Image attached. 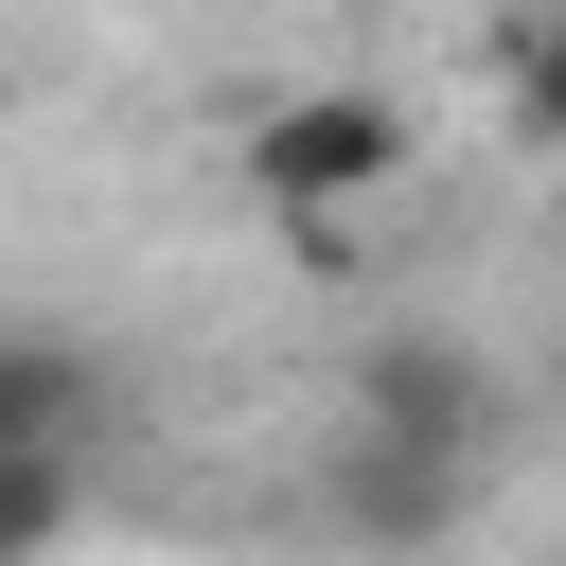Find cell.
<instances>
[{
  "instance_id": "obj_1",
  "label": "cell",
  "mask_w": 566,
  "mask_h": 566,
  "mask_svg": "<svg viewBox=\"0 0 566 566\" xmlns=\"http://www.w3.org/2000/svg\"><path fill=\"white\" fill-rule=\"evenodd\" d=\"M407 142H424V124H407L389 88H283V106L248 124V195H265V212H336V195H389Z\"/></svg>"
},
{
  "instance_id": "obj_4",
  "label": "cell",
  "mask_w": 566,
  "mask_h": 566,
  "mask_svg": "<svg viewBox=\"0 0 566 566\" xmlns=\"http://www.w3.org/2000/svg\"><path fill=\"white\" fill-rule=\"evenodd\" d=\"M336 513H354V531H442V513H460V478H442V460H407V442H354V424H336Z\"/></svg>"
},
{
  "instance_id": "obj_3",
  "label": "cell",
  "mask_w": 566,
  "mask_h": 566,
  "mask_svg": "<svg viewBox=\"0 0 566 566\" xmlns=\"http://www.w3.org/2000/svg\"><path fill=\"white\" fill-rule=\"evenodd\" d=\"M106 424V354L88 336H35V318H0V460H35V478H71V442Z\"/></svg>"
},
{
  "instance_id": "obj_5",
  "label": "cell",
  "mask_w": 566,
  "mask_h": 566,
  "mask_svg": "<svg viewBox=\"0 0 566 566\" xmlns=\"http://www.w3.org/2000/svg\"><path fill=\"white\" fill-rule=\"evenodd\" d=\"M495 88H513V124H531V142H566V18L495 35Z\"/></svg>"
},
{
  "instance_id": "obj_6",
  "label": "cell",
  "mask_w": 566,
  "mask_h": 566,
  "mask_svg": "<svg viewBox=\"0 0 566 566\" xmlns=\"http://www.w3.org/2000/svg\"><path fill=\"white\" fill-rule=\"evenodd\" d=\"M71 531V478H35V460H0V566H35Z\"/></svg>"
},
{
  "instance_id": "obj_2",
  "label": "cell",
  "mask_w": 566,
  "mask_h": 566,
  "mask_svg": "<svg viewBox=\"0 0 566 566\" xmlns=\"http://www.w3.org/2000/svg\"><path fill=\"white\" fill-rule=\"evenodd\" d=\"M354 442H407V460L478 478V442H495V371H478L460 336H371V371H354Z\"/></svg>"
}]
</instances>
